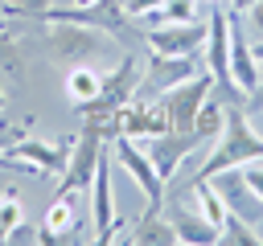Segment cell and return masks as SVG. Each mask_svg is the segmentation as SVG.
Instances as JSON below:
<instances>
[{
	"label": "cell",
	"mask_w": 263,
	"mask_h": 246,
	"mask_svg": "<svg viewBox=\"0 0 263 246\" xmlns=\"http://www.w3.org/2000/svg\"><path fill=\"white\" fill-rule=\"evenodd\" d=\"M247 160H263V135L251 127L247 107H226V123L214 135V148L201 160V168H197L193 180H205V176H214L222 168H242Z\"/></svg>",
	"instance_id": "cell-1"
},
{
	"label": "cell",
	"mask_w": 263,
	"mask_h": 246,
	"mask_svg": "<svg viewBox=\"0 0 263 246\" xmlns=\"http://www.w3.org/2000/svg\"><path fill=\"white\" fill-rule=\"evenodd\" d=\"M111 135H119V123H103V119H82V131L70 144V160L62 168V189L58 193H82L95 180V168L103 160V152L111 148Z\"/></svg>",
	"instance_id": "cell-2"
},
{
	"label": "cell",
	"mask_w": 263,
	"mask_h": 246,
	"mask_svg": "<svg viewBox=\"0 0 263 246\" xmlns=\"http://www.w3.org/2000/svg\"><path fill=\"white\" fill-rule=\"evenodd\" d=\"M136 82H140V61H136V57H123L115 70H107V74L99 78V94L86 98V102H78V115H82V119L115 123V115L132 102Z\"/></svg>",
	"instance_id": "cell-3"
},
{
	"label": "cell",
	"mask_w": 263,
	"mask_h": 246,
	"mask_svg": "<svg viewBox=\"0 0 263 246\" xmlns=\"http://www.w3.org/2000/svg\"><path fill=\"white\" fill-rule=\"evenodd\" d=\"M197 74V61L193 57H164V53H148L144 57V70H140V82H136V94L132 102H156L164 90L181 86L185 78Z\"/></svg>",
	"instance_id": "cell-4"
},
{
	"label": "cell",
	"mask_w": 263,
	"mask_h": 246,
	"mask_svg": "<svg viewBox=\"0 0 263 246\" xmlns=\"http://www.w3.org/2000/svg\"><path fill=\"white\" fill-rule=\"evenodd\" d=\"M111 160H115V164L136 180V189L144 193V201H148V205H160V201H164V180L156 176L152 156H148L132 135H123V131H119V135H111Z\"/></svg>",
	"instance_id": "cell-5"
},
{
	"label": "cell",
	"mask_w": 263,
	"mask_h": 246,
	"mask_svg": "<svg viewBox=\"0 0 263 246\" xmlns=\"http://www.w3.org/2000/svg\"><path fill=\"white\" fill-rule=\"evenodd\" d=\"M49 49L66 66H86V57L103 53V29H90L78 20H49Z\"/></svg>",
	"instance_id": "cell-6"
},
{
	"label": "cell",
	"mask_w": 263,
	"mask_h": 246,
	"mask_svg": "<svg viewBox=\"0 0 263 246\" xmlns=\"http://www.w3.org/2000/svg\"><path fill=\"white\" fill-rule=\"evenodd\" d=\"M210 90H214V74H193V78H185L181 86L164 90L160 102H164V111H168V131H193L197 111H201V102L210 98Z\"/></svg>",
	"instance_id": "cell-7"
},
{
	"label": "cell",
	"mask_w": 263,
	"mask_h": 246,
	"mask_svg": "<svg viewBox=\"0 0 263 246\" xmlns=\"http://www.w3.org/2000/svg\"><path fill=\"white\" fill-rule=\"evenodd\" d=\"M45 20H78L90 29H103L119 41H132V25H127V8L123 0H95V4H74V8H49Z\"/></svg>",
	"instance_id": "cell-8"
},
{
	"label": "cell",
	"mask_w": 263,
	"mask_h": 246,
	"mask_svg": "<svg viewBox=\"0 0 263 246\" xmlns=\"http://www.w3.org/2000/svg\"><path fill=\"white\" fill-rule=\"evenodd\" d=\"M205 33H210V20H201V16L173 20V25L148 29V45H152V53H164V57H193L205 45Z\"/></svg>",
	"instance_id": "cell-9"
},
{
	"label": "cell",
	"mask_w": 263,
	"mask_h": 246,
	"mask_svg": "<svg viewBox=\"0 0 263 246\" xmlns=\"http://www.w3.org/2000/svg\"><path fill=\"white\" fill-rule=\"evenodd\" d=\"M70 160V144H41V139H16L0 152V164L12 168H33V172H62Z\"/></svg>",
	"instance_id": "cell-10"
},
{
	"label": "cell",
	"mask_w": 263,
	"mask_h": 246,
	"mask_svg": "<svg viewBox=\"0 0 263 246\" xmlns=\"http://www.w3.org/2000/svg\"><path fill=\"white\" fill-rule=\"evenodd\" d=\"M90 217H95V238L103 246H111L119 238V217H115V201H111V148L103 152L95 180H90Z\"/></svg>",
	"instance_id": "cell-11"
},
{
	"label": "cell",
	"mask_w": 263,
	"mask_h": 246,
	"mask_svg": "<svg viewBox=\"0 0 263 246\" xmlns=\"http://www.w3.org/2000/svg\"><path fill=\"white\" fill-rule=\"evenodd\" d=\"M201 144H205V135H197V131H164V135H152V144H148V156H152V168H156V176L168 184V180L177 176L181 160H185L189 152H197Z\"/></svg>",
	"instance_id": "cell-12"
},
{
	"label": "cell",
	"mask_w": 263,
	"mask_h": 246,
	"mask_svg": "<svg viewBox=\"0 0 263 246\" xmlns=\"http://www.w3.org/2000/svg\"><path fill=\"white\" fill-rule=\"evenodd\" d=\"M205 180L222 193L226 209L238 213L242 221H259V217H263V197H255V189L247 184L242 168H222V172H214V176H205Z\"/></svg>",
	"instance_id": "cell-13"
},
{
	"label": "cell",
	"mask_w": 263,
	"mask_h": 246,
	"mask_svg": "<svg viewBox=\"0 0 263 246\" xmlns=\"http://www.w3.org/2000/svg\"><path fill=\"white\" fill-rule=\"evenodd\" d=\"M115 123H119V131L132 135V139H152V135H164V131H168V111H164L160 98H156V102H127V107L115 115Z\"/></svg>",
	"instance_id": "cell-14"
},
{
	"label": "cell",
	"mask_w": 263,
	"mask_h": 246,
	"mask_svg": "<svg viewBox=\"0 0 263 246\" xmlns=\"http://www.w3.org/2000/svg\"><path fill=\"white\" fill-rule=\"evenodd\" d=\"M37 242L45 246H66V242H78V213H74V193H58L41 230H37Z\"/></svg>",
	"instance_id": "cell-15"
},
{
	"label": "cell",
	"mask_w": 263,
	"mask_h": 246,
	"mask_svg": "<svg viewBox=\"0 0 263 246\" xmlns=\"http://www.w3.org/2000/svg\"><path fill=\"white\" fill-rule=\"evenodd\" d=\"M168 221H173V230H177V242H185V246H214V242H222V230L197 209H189V205H168Z\"/></svg>",
	"instance_id": "cell-16"
},
{
	"label": "cell",
	"mask_w": 263,
	"mask_h": 246,
	"mask_svg": "<svg viewBox=\"0 0 263 246\" xmlns=\"http://www.w3.org/2000/svg\"><path fill=\"white\" fill-rule=\"evenodd\" d=\"M230 78H234V86L238 90H255L259 86V57H255V45L247 41V33H242V25L230 16Z\"/></svg>",
	"instance_id": "cell-17"
},
{
	"label": "cell",
	"mask_w": 263,
	"mask_h": 246,
	"mask_svg": "<svg viewBox=\"0 0 263 246\" xmlns=\"http://www.w3.org/2000/svg\"><path fill=\"white\" fill-rule=\"evenodd\" d=\"M127 242H132V246H173V242H177V230H173V221H168V213H164L160 205H148V209L140 213L136 230L127 234Z\"/></svg>",
	"instance_id": "cell-18"
},
{
	"label": "cell",
	"mask_w": 263,
	"mask_h": 246,
	"mask_svg": "<svg viewBox=\"0 0 263 246\" xmlns=\"http://www.w3.org/2000/svg\"><path fill=\"white\" fill-rule=\"evenodd\" d=\"M99 78H103V74H95L90 66H70V70H66V94L74 98V107L99 94Z\"/></svg>",
	"instance_id": "cell-19"
},
{
	"label": "cell",
	"mask_w": 263,
	"mask_h": 246,
	"mask_svg": "<svg viewBox=\"0 0 263 246\" xmlns=\"http://www.w3.org/2000/svg\"><path fill=\"white\" fill-rule=\"evenodd\" d=\"M222 242H226V246H259V234H255L251 221H242L238 213H226V221H222Z\"/></svg>",
	"instance_id": "cell-20"
},
{
	"label": "cell",
	"mask_w": 263,
	"mask_h": 246,
	"mask_svg": "<svg viewBox=\"0 0 263 246\" xmlns=\"http://www.w3.org/2000/svg\"><path fill=\"white\" fill-rule=\"evenodd\" d=\"M21 221H25V217H21L16 193H4V197H0V242H8V234H12Z\"/></svg>",
	"instance_id": "cell-21"
},
{
	"label": "cell",
	"mask_w": 263,
	"mask_h": 246,
	"mask_svg": "<svg viewBox=\"0 0 263 246\" xmlns=\"http://www.w3.org/2000/svg\"><path fill=\"white\" fill-rule=\"evenodd\" d=\"M49 8H53V0H4L8 16H29V20H45Z\"/></svg>",
	"instance_id": "cell-22"
},
{
	"label": "cell",
	"mask_w": 263,
	"mask_h": 246,
	"mask_svg": "<svg viewBox=\"0 0 263 246\" xmlns=\"http://www.w3.org/2000/svg\"><path fill=\"white\" fill-rule=\"evenodd\" d=\"M0 70L4 74H21V53H16V41H12V33L0 25Z\"/></svg>",
	"instance_id": "cell-23"
},
{
	"label": "cell",
	"mask_w": 263,
	"mask_h": 246,
	"mask_svg": "<svg viewBox=\"0 0 263 246\" xmlns=\"http://www.w3.org/2000/svg\"><path fill=\"white\" fill-rule=\"evenodd\" d=\"M242 176H247V184L255 189V197H263V160H247V164H242Z\"/></svg>",
	"instance_id": "cell-24"
},
{
	"label": "cell",
	"mask_w": 263,
	"mask_h": 246,
	"mask_svg": "<svg viewBox=\"0 0 263 246\" xmlns=\"http://www.w3.org/2000/svg\"><path fill=\"white\" fill-rule=\"evenodd\" d=\"M164 0H123V8H127V16H144V12H152V8H160Z\"/></svg>",
	"instance_id": "cell-25"
},
{
	"label": "cell",
	"mask_w": 263,
	"mask_h": 246,
	"mask_svg": "<svg viewBox=\"0 0 263 246\" xmlns=\"http://www.w3.org/2000/svg\"><path fill=\"white\" fill-rule=\"evenodd\" d=\"M247 16H251V29H255V33L263 37V0H255V4L247 8Z\"/></svg>",
	"instance_id": "cell-26"
},
{
	"label": "cell",
	"mask_w": 263,
	"mask_h": 246,
	"mask_svg": "<svg viewBox=\"0 0 263 246\" xmlns=\"http://www.w3.org/2000/svg\"><path fill=\"white\" fill-rule=\"evenodd\" d=\"M247 111H263V78H259V86L247 94Z\"/></svg>",
	"instance_id": "cell-27"
},
{
	"label": "cell",
	"mask_w": 263,
	"mask_h": 246,
	"mask_svg": "<svg viewBox=\"0 0 263 246\" xmlns=\"http://www.w3.org/2000/svg\"><path fill=\"white\" fill-rule=\"evenodd\" d=\"M16 139H21V135H16V131H8V135H0V152H4V148H8V144H16Z\"/></svg>",
	"instance_id": "cell-28"
},
{
	"label": "cell",
	"mask_w": 263,
	"mask_h": 246,
	"mask_svg": "<svg viewBox=\"0 0 263 246\" xmlns=\"http://www.w3.org/2000/svg\"><path fill=\"white\" fill-rule=\"evenodd\" d=\"M251 4H255V0H230V8H234V12H247Z\"/></svg>",
	"instance_id": "cell-29"
},
{
	"label": "cell",
	"mask_w": 263,
	"mask_h": 246,
	"mask_svg": "<svg viewBox=\"0 0 263 246\" xmlns=\"http://www.w3.org/2000/svg\"><path fill=\"white\" fill-rule=\"evenodd\" d=\"M255 57H259V61H263V37H259V41H255Z\"/></svg>",
	"instance_id": "cell-30"
},
{
	"label": "cell",
	"mask_w": 263,
	"mask_h": 246,
	"mask_svg": "<svg viewBox=\"0 0 263 246\" xmlns=\"http://www.w3.org/2000/svg\"><path fill=\"white\" fill-rule=\"evenodd\" d=\"M197 4H222V0H197Z\"/></svg>",
	"instance_id": "cell-31"
},
{
	"label": "cell",
	"mask_w": 263,
	"mask_h": 246,
	"mask_svg": "<svg viewBox=\"0 0 263 246\" xmlns=\"http://www.w3.org/2000/svg\"><path fill=\"white\" fill-rule=\"evenodd\" d=\"M0 111H4V86H0Z\"/></svg>",
	"instance_id": "cell-32"
},
{
	"label": "cell",
	"mask_w": 263,
	"mask_h": 246,
	"mask_svg": "<svg viewBox=\"0 0 263 246\" xmlns=\"http://www.w3.org/2000/svg\"><path fill=\"white\" fill-rule=\"evenodd\" d=\"M74 4H95V0H74Z\"/></svg>",
	"instance_id": "cell-33"
}]
</instances>
